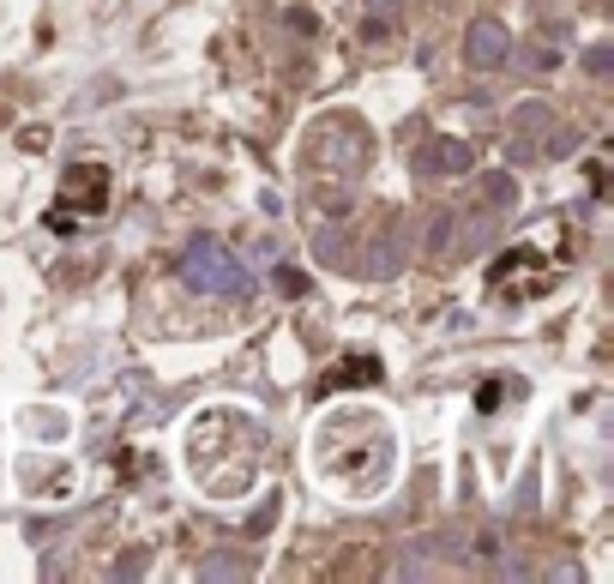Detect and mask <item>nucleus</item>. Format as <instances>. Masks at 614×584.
I'll use <instances>...</instances> for the list:
<instances>
[{
    "label": "nucleus",
    "mask_w": 614,
    "mask_h": 584,
    "mask_svg": "<svg viewBox=\"0 0 614 584\" xmlns=\"http://www.w3.org/2000/svg\"><path fill=\"white\" fill-rule=\"evenodd\" d=\"M320 157H325V169H338V175H355V163H362V133H350V127H325V139H320Z\"/></svg>",
    "instance_id": "39448f33"
},
{
    "label": "nucleus",
    "mask_w": 614,
    "mask_h": 584,
    "mask_svg": "<svg viewBox=\"0 0 614 584\" xmlns=\"http://www.w3.org/2000/svg\"><path fill=\"white\" fill-rule=\"evenodd\" d=\"M362 380H380V362H373V356H350V368L325 373L320 392H338V386H362Z\"/></svg>",
    "instance_id": "0eeeda50"
},
{
    "label": "nucleus",
    "mask_w": 614,
    "mask_h": 584,
    "mask_svg": "<svg viewBox=\"0 0 614 584\" xmlns=\"http://www.w3.org/2000/svg\"><path fill=\"white\" fill-rule=\"evenodd\" d=\"M506 55H513V31H506L500 19H476L470 31H464V61L476 72H494Z\"/></svg>",
    "instance_id": "f03ea898"
},
{
    "label": "nucleus",
    "mask_w": 614,
    "mask_h": 584,
    "mask_svg": "<svg viewBox=\"0 0 614 584\" xmlns=\"http://www.w3.org/2000/svg\"><path fill=\"white\" fill-rule=\"evenodd\" d=\"M476 554H483V561H494V566H500V554H506L500 531H483V536H476Z\"/></svg>",
    "instance_id": "4468645a"
},
{
    "label": "nucleus",
    "mask_w": 614,
    "mask_h": 584,
    "mask_svg": "<svg viewBox=\"0 0 614 584\" xmlns=\"http://www.w3.org/2000/svg\"><path fill=\"white\" fill-rule=\"evenodd\" d=\"M458 242V212H433L428 217V260H446Z\"/></svg>",
    "instance_id": "423d86ee"
},
{
    "label": "nucleus",
    "mask_w": 614,
    "mask_h": 584,
    "mask_svg": "<svg viewBox=\"0 0 614 584\" xmlns=\"http://www.w3.org/2000/svg\"><path fill=\"white\" fill-rule=\"evenodd\" d=\"M72 199H85V205H103V169H85V175H72L67 182Z\"/></svg>",
    "instance_id": "1a4fd4ad"
},
{
    "label": "nucleus",
    "mask_w": 614,
    "mask_h": 584,
    "mask_svg": "<svg viewBox=\"0 0 614 584\" xmlns=\"http://www.w3.org/2000/svg\"><path fill=\"white\" fill-rule=\"evenodd\" d=\"M488 235H494V223H488V217H476V223L464 217V223H458V242H464V247H488Z\"/></svg>",
    "instance_id": "9d476101"
},
{
    "label": "nucleus",
    "mask_w": 614,
    "mask_h": 584,
    "mask_svg": "<svg viewBox=\"0 0 614 584\" xmlns=\"http://www.w3.org/2000/svg\"><path fill=\"white\" fill-rule=\"evenodd\" d=\"M573 145H578V133H573V127H561V133L548 139V152H573Z\"/></svg>",
    "instance_id": "dca6fc26"
},
{
    "label": "nucleus",
    "mask_w": 614,
    "mask_h": 584,
    "mask_svg": "<svg viewBox=\"0 0 614 584\" xmlns=\"http://www.w3.org/2000/svg\"><path fill=\"white\" fill-rule=\"evenodd\" d=\"M368 19H380V25H398V19H403V0H368Z\"/></svg>",
    "instance_id": "ddd939ff"
},
{
    "label": "nucleus",
    "mask_w": 614,
    "mask_h": 584,
    "mask_svg": "<svg viewBox=\"0 0 614 584\" xmlns=\"http://www.w3.org/2000/svg\"><path fill=\"white\" fill-rule=\"evenodd\" d=\"M199 578H247V566L242 561H223V554H217V561L199 566Z\"/></svg>",
    "instance_id": "9b49d317"
},
{
    "label": "nucleus",
    "mask_w": 614,
    "mask_h": 584,
    "mask_svg": "<svg viewBox=\"0 0 614 584\" xmlns=\"http://www.w3.org/2000/svg\"><path fill=\"white\" fill-rule=\"evenodd\" d=\"M272 518H277V500H265V513L247 518V536H265V531H272Z\"/></svg>",
    "instance_id": "2eb2a0df"
},
{
    "label": "nucleus",
    "mask_w": 614,
    "mask_h": 584,
    "mask_svg": "<svg viewBox=\"0 0 614 584\" xmlns=\"http://www.w3.org/2000/svg\"><path fill=\"white\" fill-rule=\"evenodd\" d=\"M338 253H343V242H338V235H325V230H320V260H338Z\"/></svg>",
    "instance_id": "f3484780"
},
{
    "label": "nucleus",
    "mask_w": 614,
    "mask_h": 584,
    "mask_svg": "<svg viewBox=\"0 0 614 584\" xmlns=\"http://www.w3.org/2000/svg\"><path fill=\"white\" fill-rule=\"evenodd\" d=\"M483 193H488L494 205H506V199H513L518 187H513V175H483Z\"/></svg>",
    "instance_id": "f8f14e48"
},
{
    "label": "nucleus",
    "mask_w": 614,
    "mask_h": 584,
    "mask_svg": "<svg viewBox=\"0 0 614 584\" xmlns=\"http://www.w3.org/2000/svg\"><path fill=\"white\" fill-rule=\"evenodd\" d=\"M416 169H422V175H470L476 152L464 139H428L422 152H416Z\"/></svg>",
    "instance_id": "7ed1b4c3"
},
{
    "label": "nucleus",
    "mask_w": 614,
    "mask_h": 584,
    "mask_svg": "<svg viewBox=\"0 0 614 584\" xmlns=\"http://www.w3.org/2000/svg\"><path fill=\"white\" fill-rule=\"evenodd\" d=\"M548 121H554V109H548V103H518V109H513V163H530L536 157V133H548Z\"/></svg>",
    "instance_id": "20e7f679"
},
{
    "label": "nucleus",
    "mask_w": 614,
    "mask_h": 584,
    "mask_svg": "<svg viewBox=\"0 0 614 584\" xmlns=\"http://www.w3.org/2000/svg\"><path fill=\"white\" fill-rule=\"evenodd\" d=\"M362 272H373V278H392V272H398V242H392V235H386L380 247H368V265H362Z\"/></svg>",
    "instance_id": "6e6552de"
},
{
    "label": "nucleus",
    "mask_w": 614,
    "mask_h": 584,
    "mask_svg": "<svg viewBox=\"0 0 614 584\" xmlns=\"http://www.w3.org/2000/svg\"><path fill=\"white\" fill-rule=\"evenodd\" d=\"M182 278H187V290H199V295H247L253 290L247 265L235 260L223 242H212V235H193V242H187Z\"/></svg>",
    "instance_id": "f257e3e1"
}]
</instances>
